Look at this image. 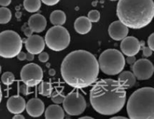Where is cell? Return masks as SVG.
Instances as JSON below:
<instances>
[{"label": "cell", "instance_id": "obj_39", "mask_svg": "<svg viewBox=\"0 0 154 119\" xmlns=\"http://www.w3.org/2000/svg\"><path fill=\"white\" fill-rule=\"evenodd\" d=\"M127 117H124V116H115V117H112L111 119H126Z\"/></svg>", "mask_w": 154, "mask_h": 119}, {"label": "cell", "instance_id": "obj_12", "mask_svg": "<svg viewBox=\"0 0 154 119\" xmlns=\"http://www.w3.org/2000/svg\"><path fill=\"white\" fill-rule=\"evenodd\" d=\"M25 47L29 53L34 55L38 54L45 49V39L38 35H32L26 40Z\"/></svg>", "mask_w": 154, "mask_h": 119}, {"label": "cell", "instance_id": "obj_16", "mask_svg": "<svg viewBox=\"0 0 154 119\" xmlns=\"http://www.w3.org/2000/svg\"><path fill=\"white\" fill-rule=\"evenodd\" d=\"M28 25L32 32L37 33H42L47 27L46 18L40 14H33L29 19Z\"/></svg>", "mask_w": 154, "mask_h": 119}, {"label": "cell", "instance_id": "obj_9", "mask_svg": "<svg viewBox=\"0 0 154 119\" xmlns=\"http://www.w3.org/2000/svg\"><path fill=\"white\" fill-rule=\"evenodd\" d=\"M20 78L28 87H34L42 82L43 70L38 64L29 63L25 65L21 69Z\"/></svg>", "mask_w": 154, "mask_h": 119}, {"label": "cell", "instance_id": "obj_23", "mask_svg": "<svg viewBox=\"0 0 154 119\" xmlns=\"http://www.w3.org/2000/svg\"><path fill=\"white\" fill-rule=\"evenodd\" d=\"M52 90V86H51V83L49 82H42L38 88L39 93L44 96H51Z\"/></svg>", "mask_w": 154, "mask_h": 119}, {"label": "cell", "instance_id": "obj_37", "mask_svg": "<svg viewBox=\"0 0 154 119\" xmlns=\"http://www.w3.org/2000/svg\"><path fill=\"white\" fill-rule=\"evenodd\" d=\"M25 118V117H24L23 115H22V114H20H20H15V115L13 117V119H24Z\"/></svg>", "mask_w": 154, "mask_h": 119}, {"label": "cell", "instance_id": "obj_34", "mask_svg": "<svg viewBox=\"0 0 154 119\" xmlns=\"http://www.w3.org/2000/svg\"><path fill=\"white\" fill-rule=\"evenodd\" d=\"M136 59H135V56H129L126 58V62H127L128 64H133L135 62Z\"/></svg>", "mask_w": 154, "mask_h": 119}, {"label": "cell", "instance_id": "obj_18", "mask_svg": "<svg viewBox=\"0 0 154 119\" xmlns=\"http://www.w3.org/2000/svg\"><path fill=\"white\" fill-rule=\"evenodd\" d=\"M75 31L81 35H84L88 33L92 29V23L87 17H80L77 18L76 20L75 21Z\"/></svg>", "mask_w": 154, "mask_h": 119}, {"label": "cell", "instance_id": "obj_2", "mask_svg": "<svg viewBox=\"0 0 154 119\" xmlns=\"http://www.w3.org/2000/svg\"><path fill=\"white\" fill-rule=\"evenodd\" d=\"M90 99L96 112L113 115L122 110L126 103V89L118 81L111 78L102 79L92 87Z\"/></svg>", "mask_w": 154, "mask_h": 119}, {"label": "cell", "instance_id": "obj_22", "mask_svg": "<svg viewBox=\"0 0 154 119\" xmlns=\"http://www.w3.org/2000/svg\"><path fill=\"white\" fill-rule=\"evenodd\" d=\"M11 11L5 7L0 8V24H6L11 20Z\"/></svg>", "mask_w": 154, "mask_h": 119}, {"label": "cell", "instance_id": "obj_40", "mask_svg": "<svg viewBox=\"0 0 154 119\" xmlns=\"http://www.w3.org/2000/svg\"><path fill=\"white\" fill-rule=\"evenodd\" d=\"M80 119H93V117H90V116H84V117H79Z\"/></svg>", "mask_w": 154, "mask_h": 119}, {"label": "cell", "instance_id": "obj_10", "mask_svg": "<svg viewBox=\"0 0 154 119\" xmlns=\"http://www.w3.org/2000/svg\"><path fill=\"white\" fill-rule=\"evenodd\" d=\"M132 69L134 75L139 81L148 80L151 78L154 72L153 63L147 59L135 60Z\"/></svg>", "mask_w": 154, "mask_h": 119}, {"label": "cell", "instance_id": "obj_6", "mask_svg": "<svg viewBox=\"0 0 154 119\" xmlns=\"http://www.w3.org/2000/svg\"><path fill=\"white\" fill-rule=\"evenodd\" d=\"M23 48V41L18 33L5 30L0 33V57L14 58Z\"/></svg>", "mask_w": 154, "mask_h": 119}, {"label": "cell", "instance_id": "obj_8", "mask_svg": "<svg viewBox=\"0 0 154 119\" xmlns=\"http://www.w3.org/2000/svg\"><path fill=\"white\" fill-rule=\"evenodd\" d=\"M62 103L66 112L72 116L80 115L84 112L87 107V102L84 96L78 92L69 93L65 96Z\"/></svg>", "mask_w": 154, "mask_h": 119}, {"label": "cell", "instance_id": "obj_35", "mask_svg": "<svg viewBox=\"0 0 154 119\" xmlns=\"http://www.w3.org/2000/svg\"><path fill=\"white\" fill-rule=\"evenodd\" d=\"M34 58H35L34 54H31V53H29V52H28V54H26V60H27L28 61H30V62L32 61V60H34Z\"/></svg>", "mask_w": 154, "mask_h": 119}, {"label": "cell", "instance_id": "obj_21", "mask_svg": "<svg viewBox=\"0 0 154 119\" xmlns=\"http://www.w3.org/2000/svg\"><path fill=\"white\" fill-rule=\"evenodd\" d=\"M42 6L41 0H24L23 7L26 11L35 13L40 9Z\"/></svg>", "mask_w": 154, "mask_h": 119}, {"label": "cell", "instance_id": "obj_33", "mask_svg": "<svg viewBox=\"0 0 154 119\" xmlns=\"http://www.w3.org/2000/svg\"><path fill=\"white\" fill-rule=\"evenodd\" d=\"M11 2V0H0V5L2 7H7Z\"/></svg>", "mask_w": 154, "mask_h": 119}, {"label": "cell", "instance_id": "obj_28", "mask_svg": "<svg viewBox=\"0 0 154 119\" xmlns=\"http://www.w3.org/2000/svg\"><path fill=\"white\" fill-rule=\"evenodd\" d=\"M38 60H40L42 63H47L49 60V55L47 52H44V51H42L40 54H38Z\"/></svg>", "mask_w": 154, "mask_h": 119}, {"label": "cell", "instance_id": "obj_7", "mask_svg": "<svg viewBox=\"0 0 154 119\" xmlns=\"http://www.w3.org/2000/svg\"><path fill=\"white\" fill-rule=\"evenodd\" d=\"M71 42L70 34L65 27L54 26L47 32L45 42L47 46L54 51H61L68 48Z\"/></svg>", "mask_w": 154, "mask_h": 119}, {"label": "cell", "instance_id": "obj_26", "mask_svg": "<svg viewBox=\"0 0 154 119\" xmlns=\"http://www.w3.org/2000/svg\"><path fill=\"white\" fill-rule=\"evenodd\" d=\"M100 13L97 10H92L88 13L87 18L91 23H96L100 20Z\"/></svg>", "mask_w": 154, "mask_h": 119}, {"label": "cell", "instance_id": "obj_5", "mask_svg": "<svg viewBox=\"0 0 154 119\" xmlns=\"http://www.w3.org/2000/svg\"><path fill=\"white\" fill-rule=\"evenodd\" d=\"M99 67L103 73L108 75H116L123 70L126 65L124 56L116 49H108L99 56Z\"/></svg>", "mask_w": 154, "mask_h": 119}, {"label": "cell", "instance_id": "obj_24", "mask_svg": "<svg viewBox=\"0 0 154 119\" xmlns=\"http://www.w3.org/2000/svg\"><path fill=\"white\" fill-rule=\"evenodd\" d=\"M2 82L5 85H11L13 84V82L15 80V77L14 74L11 72H5L2 75Z\"/></svg>", "mask_w": 154, "mask_h": 119}, {"label": "cell", "instance_id": "obj_38", "mask_svg": "<svg viewBox=\"0 0 154 119\" xmlns=\"http://www.w3.org/2000/svg\"><path fill=\"white\" fill-rule=\"evenodd\" d=\"M48 73H49V75H51V76H54V75H55V74H56V71L54 70V69H50Z\"/></svg>", "mask_w": 154, "mask_h": 119}, {"label": "cell", "instance_id": "obj_36", "mask_svg": "<svg viewBox=\"0 0 154 119\" xmlns=\"http://www.w3.org/2000/svg\"><path fill=\"white\" fill-rule=\"evenodd\" d=\"M24 33H25V35L27 36V37H29L30 36H32V30H30L29 27V28H26V30H24Z\"/></svg>", "mask_w": 154, "mask_h": 119}, {"label": "cell", "instance_id": "obj_13", "mask_svg": "<svg viewBox=\"0 0 154 119\" xmlns=\"http://www.w3.org/2000/svg\"><path fill=\"white\" fill-rule=\"evenodd\" d=\"M110 37L115 41H120L126 37L129 33V28L120 20H117L110 24L108 27Z\"/></svg>", "mask_w": 154, "mask_h": 119}, {"label": "cell", "instance_id": "obj_11", "mask_svg": "<svg viewBox=\"0 0 154 119\" xmlns=\"http://www.w3.org/2000/svg\"><path fill=\"white\" fill-rule=\"evenodd\" d=\"M120 49L122 53L124 55L128 56H135L141 50V45L140 42L137 38L134 36H126L124 39H122L120 44Z\"/></svg>", "mask_w": 154, "mask_h": 119}, {"label": "cell", "instance_id": "obj_41", "mask_svg": "<svg viewBox=\"0 0 154 119\" xmlns=\"http://www.w3.org/2000/svg\"><path fill=\"white\" fill-rule=\"evenodd\" d=\"M2 99V88L1 85H0V103H1Z\"/></svg>", "mask_w": 154, "mask_h": 119}, {"label": "cell", "instance_id": "obj_20", "mask_svg": "<svg viewBox=\"0 0 154 119\" xmlns=\"http://www.w3.org/2000/svg\"><path fill=\"white\" fill-rule=\"evenodd\" d=\"M50 21L54 26H63L66 21V15L63 11H54L50 15Z\"/></svg>", "mask_w": 154, "mask_h": 119}, {"label": "cell", "instance_id": "obj_42", "mask_svg": "<svg viewBox=\"0 0 154 119\" xmlns=\"http://www.w3.org/2000/svg\"><path fill=\"white\" fill-rule=\"evenodd\" d=\"M1 71H2V67L1 66H0V73H1Z\"/></svg>", "mask_w": 154, "mask_h": 119}, {"label": "cell", "instance_id": "obj_14", "mask_svg": "<svg viewBox=\"0 0 154 119\" xmlns=\"http://www.w3.org/2000/svg\"><path fill=\"white\" fill-rule=\"evenodd\" d=\"M25 108L29 115L38 117H40L45 111V104L38 98H32L26 103Z\"/></svg>", "mask_w": 154, "mask_h": 119}, {"label": "cell", "instance_id": "obj_17", "mask_svg": "<svg viewBox=\"0 0 154 119\" xmlns=\"http://www.w3.org/2000/svg\"><path fill=\"white\" fill-rule=\"evenodd\" d=\"M118 81L125 89L132 88L136 83V78L130 71H124L119 73Z\"/></svg>", "mask_w": 154, "mask_h": 119}, {"label": "cell", "instance_id": "obj_31", "mask_svg": "<svg viewBox=\"0 0 154 119\" xmlns=\"http://www.w3.org/2000/svg\"><path fill=\"white\" fill-rule=\"evenodd\" d=\"M19 91L22 93L23 94H28V86L26 84H21L19 86Z\"/></svg>", "mask_w": 154, "mask_h": 119}, {"label": "cell", "instance_id": "obj_1", "mask_svg": "<svg viewBox=\"0 0 154 119\" xmlns=\"http://www.w3.org/2000/svg\"><path fill=\"white\" fill-rule=\"evenodd\" d=\"M97 59L84 50L71 52L61 64V75L64 81L75 88H84L93 84L99 75Z\"/></svg>", "mask_w": 154, "mask_h": 119}, {"label": "cell", "instance_id": "obj_27", "mask_svg": "<svg viewBox=\"0 0 154 119\" xmlns=\"http://www.w3.org/2000/svg\"><path fill=\"white\" fill-rule=\"evenodd\" d=\"M140 45L141 46H142V50H143V55L145 57H149L153 54V51L150 49L149 47H145L144 46V41H141L140 42Z\"/></svg>", "mask_w": 154, "mask_h": 119}, {"label": "cell", "instance_id": "obj_30", "mask_svg": "<svg viewBox=\"0 0 154 119\" xmlns=\"http://www.w3.org/2000/svg\"><path fill=\"white\" fill-rule=\"evenodd\" d=\"M60 0H41V2L44 3L45 5L48 6H53L57 5Z\"/></svg>", "mask_w": 154, "mask_h": 119}, {"label": "cell", "instance_id": "obj_43", "mask_svg": "<svg viewBox=\"0 0 154 119\" xmlns=\"http://www.w3.org/2000/svg\"><path fill=\"white\" fill-rule=\"evenodd\" d=\"M110 1H117V0H110Z\"/></svg>", "mask_w": 154, "mask_h": 119}, {"label": "cell", "instance_id": "obj_15", "mask_svg": "<svg viewBox=\"0 0 154 119\" xmlns=\"http://www.w3.org/2000/svg\"><path fill=\"white\" fill-rule=\"evenodd\" d=\"M8 110L12 114H20L25 110L26 101L19 95L12 96L7 101Z\"/></svg>", "mask_w": 154, "mask_h": 119}, {"label": "cell", "instance_id": "obj_3", "mask_svg": "<svg viewBox=\"0 0 154 119\" xmlns=\"http://www.w3.org/2000/svg\"><path fill=\"white\" fill-rule=\"evenodd\" d=\"M117 16L128 28H144L151 23L154 17L153 0H119Z\"/></svg>", "mask_w": 154, "mask_h": 119}, {"label": "cell", "instance_id": "obj_25", "mask_svg": "<svg viewBox=\"0 0 154 119\" xmlns=\"http://www.w3.org/2000/svg\"><path fill=\"white\" fill-rule=\"evenodd\" d=\"M51 95V100H52L55 104H61L62 102H63V100H64L65 96H66L63 92L57 91V90L52 92Z\"/></svg>", "mask_w": 154, "mask_h": 119}, {"label": "cell", "instance_id": "obj_19", "mask_svg": "<svg viewBox=\"0 0 154 119\" xmlns=\"http://www.w3.org/2000/svg\"><path fill=\"white\" fill-rule=\"evenodd\" d=\"M45 117L46 119H63L65 117L64 110L59 104L51 105L45 110Z\"/></svg>", "mask_w": 154, "mask_h": 119}, {"label": "cell", "instance_id": "obj_29", "mask_svg": "<svg viewBox=\"0 0 154 119\" xmlns=\"http://www.w3.org/2000/svg\"><path fill=\"white\" fill-rule=\"evenodd\" d=\"M147 43H148V47L152 50L154 51V33H152L148 38L147 40Z\"/></svg>", "mask_w": 154, "mask_h": 119}, {"label": "cell", "instance_id": "obj_4", "mask_svg": "<svg viewBox=\"0 0 154 119\" xmlns=\"http://www.w3.org/2000/svg\"><path fill=\"white\" fill-rule=\"evenodd\" d=\"M126 110L130 119H153V87H142L133 92L128 99Z\"/></svg>", "mask_w": 154, "mask_h": 119}, {"label": "cell", "instance_id": "obj_32", "mask_svg": "<svg viewBox=\"0 0 154 119\" xmlns=\"http://www.w3.org/2000/svg\"><path fill=\"white\" fill-rule=\"evenodd\" d=\"M17 59L19 60L23 61V60H25L26 58V54L25 52H23V51H20L19 54L17 55Z\"/></svg>", "mask_w": 154, "mask_h": 119}]
</instances>
